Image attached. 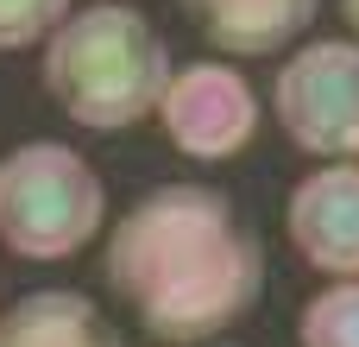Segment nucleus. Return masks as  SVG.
<instances>
[{"label":"nucleus","mask_w":359,"mask_h":347,"mask_svg":"<svg viewBox=\"0 0 359 347\" xmlns=\"http://www.w3.org/2000/svg\"><path fill=\"white\" fill-rule=\"evenodd\" d=\"M341 19H347V32H353V44H359V0H341Z\"/></svg>","instance_id":"nucleus-11"},{"label":"nucleus","mask_w":359,"mask_h":347,"mask_svg":"<svg viewBox=\"0 0 359 347\" xmlns=\"http://www.w3.org/2000/svg\"><path fill=\"white\" fill-rule=\"evenodd\" d=\"M284 234L303 266L328 278H359V158H334L290 190Z\"/></svg>","instance_id":"nucleus-6"},{"label":"nucleus","mask_w":359,"mask_h":347,"mask_svg":"<svg viewBox=\"0 0 359 347\" xmlns=\"http://www.w3.org/2000/svg\"><path fill=\"white\" fill-rule=\"evenodd\" d=\"M0 347H126L82 291H32L0 310Z\"/></svg>","instance_id":"nucleus-8"},{"label":"nucleus","mask_w":359,"mask_h":347,"mask_svg":"<svg viewBox=\"0 0 359 347\" xmlns=\"http://www.w3.org/2000/svg\"><path fill=\"white\" fill-rule=\"evenodd\" d=\"M297 347H359V278H341L303 303Z\"/></svg>","instance_id":"nucleus-9"},{"label":"nucleus","mask_w":359,"mask_h":347,"mask_svg":"<svg viewBox=\"0 0 359 347\" xmlns=\"http://www.w3.org/2000/svg\"><path fill=\"white\" fill-rule=\"evenodd\" d=\"M177 6L227 57H271L297 44L322 13V0H177Z\"/></svg>","instance_id":"nucleus-7"},{"label":"nucleus","mask_w":359,"mask_h":347,"mask_svg":"<svg viewBox=\"0 0 359 347\" xmlns=\"http://www.w3.org/2000/svg\"><path fill=\"white\" fill-rule=\"evenodd\" d=\"M170 76V51L139 6L95 0L63 13L44 38V95L88 133H126L151 120Z\"/></svg>","instance_id":"nucleus-2"},{"label":"nucleus","mask_w":359,"mask_h":347,"mask_svg":"<svg viewBox=\"0 0 359 347\" xmlns=\"http://www.w3.org/2000/svg\"><path fill=\"white\" fill-rule=\"evenodd\" d=\"M101 284L151 341L202 347L259 303L265 247L221 190L164 183L101 240Z\"/></svg>","instance_id":"nucleus-1"},{"label":"nucleus","mask_w":359,"mask_h":347,"mask_svg":"<svg viewBox=\"0 0 359 347\" xmlns=\"http://www.w3.org/2000/svg\"><path fill=\"white\" fill-rule=\"evenodd\" d=\"M158 126L170 133V145L183 158H202V164H221V158H240L252 139H259V89L233 70V63H183L164 76V95H158Z\"/></svg>","instance_id":"nucleus-5"},{"label":"nucleus","mask_w":359,"mask_h":347,"mask_svg":"<svg viewBox=\"0 0 359 347\" xmlns=\"http://www.w3.org/2000/svg\"><path fill=\"white\" fill-rule=\"evenodd\" d=\"M271 114L303 158L316 164L359 158V44L353 38L303 44L271 82Z\"/></svg>","instance_id":"nucleus-4"},{"label":"nucleus","mask_w":359,"mask_h":347,"mask_svg":"<svg viewBox=\"0 0 359 347\" xmlns=\"http://www.w3.org/2000/svg\"><path fill=\"white\" fill-rule=\"evenodd\" d=\"M202 347H233V341H221V335H215V341H202Z\"/></svg>","instance_id":"nucleus-12"},{"label":"nucleus","mask_w":359,"mask_h":347,"mask_svg":"<svg viewBox=\"0 0 359 347\" xmlns=\"http://www.w3.org/2000/svg\"><path fill=\"white\" fill-rule=\"evenodd\" d=\"M101 228H107V190L82 152L32 139L0 158V247L13 259L32 266L69 259Z\"/></svg>","instance_id":"nucleus-3"},{"label":"nucleus","mask_w":359,"mask_h":347,"mask_svg":"<svg viewBox=\"0 0 359 347\" xmlns=\"http://www.w3.org/2000/svg\"><path fill=\"white\" fill-rule=\"evenodd\" d=\"M63 13H69V0H0V51L44 44Z\"/></svg>","instance_id":"nucleus-10"}]
</instances>
